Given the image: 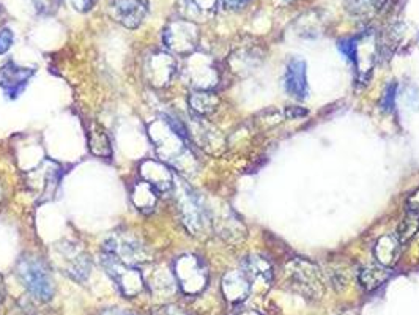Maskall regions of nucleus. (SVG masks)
I'll list each match as a JSON object with an SVG mask.
<instances>
[{
	"mask_svg": "<svg viewBox=\"0 0 419 315\" xmlns=\"http://www.w3.org/2000/svg\"><path fill=\"white\" fill-rule=\"evenodd\" d=\"M17 276L30 293L43 301H48L54 295V284L45 263L35 257L22 258L17 265Z\"/></svg>",
	"mask_w": 419,
	"mask_h": 315,
	"instance_id": "obj_1",
	"label": "nucleus"
},
{
	"mask_svg": "<svg viewBox=\"0 0 419 315\" xmlns=\"http://www.w3.org/2000/svg\"><path fill=\"white\" fill-rule=\"evenodd\" d=\"M103 267L108 271L115 286L122 290L123 295L136 296L143 287V279L139 270L134 265L125 263L120 258L106 252L103 257Z\"/></svg>",
	"mask_w": 419,
	"mask_h": 315,
	"instance_id": "obj_2",
	"label": "nucleus"
},
{
	"mask_svg": "<svg viewBox=\"0 0 419 315\" xmlns=\"http://www.w3.org/2000/svg\"><path fill=\"white\" fill-rule=\"evenodd\" d=\"M54 260L57 263V267H60L62 271L70 276L71 279L84 282L89 277L90 258L78 246L65 243L55 246Z\"/></svg>",
	"mask_w": 419,
	"mask_h": 315,
	"instance_id": "obj_3",
	"label": "nucleus"
},
{
	"mask_svg": "<svg viewBox=\"0 0 419 315\" xmlns=\"http://www.w3.org/2000/svg\"><path fill=\"white\" fill-rule=\"evenodd\" d=\"M199 34L196 24L186 19L173 21L167 24V27L162 31V41L175 54H187L197 46Z\"/></svg>",
	"mask_w": 419,
	"mask_h": 315,
	"instance_id": "obj_4",
	"label": "nucleus"
},
{
	"mask_svg": "<svg viewBox=\"0 0 419 315\" xmlns=\"http://www.w3.org/2000/svg\"><path fill=\"white\" fill-rule=\"evenodd\" d=\"M106 252L115 255L125 263L137 265L148 260V251L139 238L131 233H115L106 243Z\"/></svg>",
	"mask_w": 419,
	"mask_h": 315,
	"instance_id": "obj_5",
	"label": "nucleus"
},
{
	"mask_svg": "<svg viewBox=\"0 0 419 315\" xmlns=\"http://www.w3.org/2000/svg\"><path fill=\"white\" fill-rule=\"evenodd\" d=\"M150 11L148 0H111L109 15L127 29H137Z\"/></svg>",
	"mask_w": 419,
	"mask_h": 315,
	"instance_id": "obj_6",
	"label": "nucleus"
},
{
	"mask_svg": "<svg viewBox=\"0 0 419 315\" xmlns=\"http://www.w3.org/2000/svg\"><path fill=\"white\" fill-rule=\"evenodd\" d=\"M175 276L180 282V287L186 293H197L204 288L206 274L202 268V265L191 255L181 257L175 263Z\"/></svg>",
	"mask_w": 419,
	"mask_h": 315,
	"instance_id": "obj_7",
	"label": "nucleus"
},
{
	"mask_svg": "<svg viewBox=\"0 0 419 315\" xmlns=\"http://www.w3.org/2000/svg\"><path fill=\"white\" fill-rule=\"evenodd\" d=\"M34 74V68H24L16 65L15 62L5 63V65L0 68V88L7 93L8 98L20 97Z\"/></svg>",
	"mask_w": 419,
	"mask_h": 315,
	"instance_id": "obj_8",
	"label": "nucleus"
},
{
	"mask_svg": "<svg viewBox=\"0 0 419 315\" xmlns=\"http://www.w3.org/2000/svg\"><path fill=\"white\" fill-rule=\"evenodd\" d=\"M141 175L156 192H167L173 186V176L164 164L158 161H143L141 164Z\"/></svg>",
	"mask_w": 419,
	"mask_h": 315,
	"instance_id": "obj_9",
	"label": "nucleus"
},
{
	"mask_svg": "<svg viewBox=\"0 0 419 315\" xmlns=\"http://www.w3.org/2000/svg\"><path fill=\"white\" fill-rule=\"evenodd\" d=\"M173 69H175V62L172 57L161 52L150 55L145 65V73L150 84L156 87L166 85L172 78Z\"/></svg>",
	"mask_w": 419,
	"mask_h": 315,
	"instance_id": "obj_10",
	"label": "nucleus"
},
{
	"mask_svg": "<svg viewBox=\"0 0 419 315\" xmlns=\"http://www.w3.org/2000/svg\"><path fill=\"white\" fill-rule=\"evenodd\" d=\"M285 88L292 97L304 99L308 97V79H306V63L292 60L285 73Z\"/></svg>",
	"mask_w": 419,
	"mask_h": 315,
	"instance_id": "obj_11",
	"label": "nucleus"
},
{
	"mask_svg": "<svg viewBox=\"0 0 419 315\" xmlns=\"http://www.w3.org/2000/svg\"><path fill=\"white\" fill-rule=\"evenodd\" d=\"M178 205H180V213H181V218H183V223L186 224V227H190V230L196 232L199 227H202V220H204L202 210H200L197 199L194 197L190 191H185L181 194Z\"/></svg>",
	"mask_w": 419,
	"mask_h": 315,
	"instance_id": "obj_12",
	"label": "nucleus"
},
{
	"mask_svg": "<svg viewBox=\"0 0 419 315\" xmlns=\"http://www.w3.org/2000/svg\"><path fill=\"white\" fill-rule=\"evenodd\" d=\"M178 5L186 21H200L213 15L218 0H178Z\"/></svg>",
	"mask_w": 419,
	"mask_h": 315,
	"instance_id": "obj_13",
	"label": "nucleus"
},
{
	"mask_svg": "<svg viewBox=\"0 0 419 315\" xmlns=\"http://www.w3.org/2000/svg\"><path fill=\"white\" fill-rule=\"evenodd\" d=\"M89 145L93 155L101 158H111L112 156V145L109 141L108 132L104 131L101 125L92 123L89 128Z\"/></svg>",
	"mask_w": 419,
	"mask_h": 315,
	"instance_id": "obj_14",
	"label": "nucleus"
},
{
	"mask_svg": "<svg viewBox=\"0 0 419 315\" xmlns=\"http://www.w3.org/2000/svg\"><path fill=\"white\" fill-rule=\"evenodd\" d=\"M131 197H133L134 205L139 208V210L150 211L153 210L156 199H158V192H156L148 183L141 181L134 186L133 192H131Z\"/></svg>",
	"mask_w": 419,
	"mask_h": 315,
	"instance_id": "obj_15",
	"label": "nucleus"
},
{
	"mask_svg": "<svg viewBox=\"0 0 419 315\" xmlns=\"http://www.w3.org/2000/svg\"><path fill=\"white\" fill-rule=\"evenodd\" d=\"M190 103H191L194 111L205 115V113H210V112L215 111V107L218 104V98L215 97L213 93L197 92V93L192 94Z\"/></svg>",
	"mask_w": 419,
	"mask_h": 315,
	"instance_id": "obj_16",
	"label": "nucleus"
},
{
	"mask_svg": "<svg viewBox=\"0 0 419 315\" xmlns=\"http://www.w3.org/2000/svg\"><path fill=\"white\" fill-rule=\"evenodd\" d=\"M13 44V31L10 29L0 30V54H5Z\"/></svg>",
	"mask_w": 419,
	"mask_h": 315,
	"instance_id": "obj_17",
	"label": "nucleus"
},
{
	"mask_svg": "<svg viewBox=\"0 0 419 315\" xmlns=\"http://www.w3.org/2000/svg\"><path fill=\"white\" fill-rule=\"evenodd\" d=\"M339 48L343 54H346V57H348L350 60L356 62V40H343Z\"/></svg>",
	"mask_w": 419,
	"mask_h": 315,
	"instance_id": "obj_18",
	"label": "nucleus"
},
{
	"mask_svg": "<svg viewBox=\"0 0 419 315\" xmlns=\"http://www.w3.org/2000/svg\"><path fill=\"white\" fill-rule=\"evenodd\" d=\"M396 84H391L386 88V94L383 97V101H381V106H383L385 111H391L394 106V98H396Z\"/></svg>",
	"mask_w": 419,
	"mask_h": 315,
	"instance_id": "obj_19",
	"label": "nucleus"
},
{
	"mask_svg": "<svg viewBox=\"0 0 419 315\" xmlns=\"http://www.w3.org/2000/svg\"><path fill=\"white\" fill-rule=\"evenodd\" d=\"M70 4L74 10L89 11L95 5V0H70Z\"/></svg>",
	"mask_w": 419,
	"mask_h": 315,
	"instance_id": "obj_20",
	"label": "nucleus"
},
{
	"mask_svg": "<svg viewBox=\"0 0 419 315\" xmlns=\"http://www.w3.org/2000/svg\"><path fill=\"white\" fill-rule=\"evenodd\" d=\"M224 6H227V8H232V10H239V8H243L249 0H221Z\"/></svg>",
	"mask_w": 419,
	"mask_h": 315,
	"instance_id": "obj_21",
	"label": "nucleus"
},
{
	"mask_svg": "<svg viewBox=\"0 0 419 315\" xmlns=\"http://www.w3.org/2000/svg\"><path fill=\"white\" fill-rule=\"evenodd\" d=\"M156 315H185V314H181L177 307H161Z\"/></svg>",
	"mask_w": 419,
	"mask_h": 315,
	"instance_id": "obj_22",
	"label": "nucleus"
},
{
	"mask_svg": "<svg viewBox=\"0 0 419 315\" xmlns=\"http://www.w3.org/2000/svg\"><path fill=\"white\" fill-rule=\"evenodd\" d=\"M3 298H5V284H3V277L0 276V304H2Z\"/></svg>",
	"mask_w": 419,
	"mask_h": 315,
	"instance_id": "obj_23",
	"label": "nucleus"
},
{
	"mask_svg": "<svg viewBox=\"0 0 419 315\" xmlns=\"http://www.w3.org/2000/svg\"><path fill=\"white\" fill-rule=\"evenodd\" d=\"M0 199H2V189H0Z\"/></svg>",
	"mask_w": 419,
	"mask_h": 315,
	"instance_id": "obj_24",
	"label": "nucleus"
}]
</instances>
